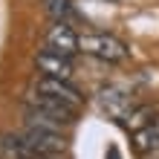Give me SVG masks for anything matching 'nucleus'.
Wrapping results in <instances>:
<instances>
[{"label": "nucleus", "instance_id": "nucleus-1", "mask_svg": "<svg viewBox=\"0 0 159 159\" xmlns=\"http://www.w3.org/2000/svg\"><path fill=\"white\" fill-rule=\"evenodd\" d=\"M78 49L96 61H104V64H121L127 58L125 41H119L110 32H84L78 41Z\"/></svg>", "mask_w": 159, "mask_h": 159}, {"label": "nucleus", "instance_id": "nucleus-6", "mask_svg": "<svg viewBox=\"0 0 159 159\" xmlns=\"http://www.w3.org/2000/svg\"><path fill=\"white\" fill-rule=\"evenodd\" d=\"M35 67H38V75H52V78H72V72H75V64L72 58L61 52H52V49H41L35 55Z\"/></svg>", "mask_w": 159, "mask_h": 159}, {"label": "nucleus", "instance_id": "nucleus-9", "mask_svg": "<svg viewBox=\"0 0 159 159\" xmlns=\"http://www.w3.org/2000/svg\"><path fill=\"white\" fill-rule=\"evenodd\" d=\"M153 148H159V119L133 133V151H136V153L145 156V153H151Z\"/></svg>", "mask_w": 159, "mask_h": 159}, {"label": "nucleus", "instance_id": "nucleus-8", "mask_svg": "<svg viewBox=\"0 0 159 159\" xmlns=\"http://www.w3.org/2000/svg\"><path fill=\"white\" fill-rule=\"evenodd\" d=\"M0 153L6 159H35L32 148L26 145V139L20 133H6L0 136Z\"/></svg>", "mask_w": 159, "mask_h": 159}, {"label": "nucleus", "instance_id": "nucleus-7", "mask_svg": "<svg viewBox=\"0 0 159 159\" xmlns=\"http://www.w3.org/2000/svg\"><path fill=\"white\" fill-rule=\"evenodd\" d=\"M159 119V107L153 104H136V107H130L125 119H121V125H125L130 133H136V130H142L145 125H151V121Z\"/></svg>", "mask_w": 159, "mask_h": 159}, {"label": "nucleus", "instance_id": "nucleus-4", "mask_svg": "<svg viewBox=\"0 0 159 159\" xmlns=\"http://www.w3.org/2000/svg\"><path fill=\"white\" fill-rule=\"evenodd\" d=\"M78 41H81V35L72 29V26L67 20H55L49 26V32H46V49H52V52H61V55H67V58H72V55H78Z\"/></svg>", "mask_w": 159, "mask_h": 159}, {"label": "nucleus", "instance_id": "nucleus-3", "mask_svg": "<svg viewBox=\"0 0 159 159\" xmlns=\"http://www.w3.org/2000/svg\"><path fill=\"white\" fill-rule=\"evenodd\" d=\"M26 145L32 148L35 156H61L67 151V139L64 133H55V130H41V127H23Z\"/></svg>", "mask_w": 159, "mask_h": 159}, {"label": "nucleus", "instance_id": "nucleus-5", "mask_svg": "<svg viewBox=\"0 0 159 159\" xmlns=\"http://www.w3.org/2000/svg\"><path fill=\"white\" fill-rule=\"evenodd\" d=\"M23 104L26 107H35V110H43V113H49V116H55V119H61L64 125H75V116H78V110L75 107H70V104H64V101H58V98H52V96H43V93H38V90H32L29 96L23 98Z\"/></svg>", "mask_w": 159, "mask_h": 159}, {"label": "nucleus", "instance_id": "nucleus-2", "mask_svg": "<svg viewBox=\"0 0 159 159\" xmlns=\"http://www.w3.org/2000/svg\"><path fill=\"white\" fill-rule=\"evenodd\" d=\"M32 90L43 93V96H52V98H58V101H64V104H70V107H75V110L84 104V96H81V90H78L72 81H67V78L38 75V78H35V84H32Z\"/></svg>", "mask_w": 159, "mask_h": 159}, {"label": "nucleus", "instance_id": "nucleus-11", "mask_svg": "<svg viewBox=\"0 0 159 159\" xmlns=\"http://www.w3.org/2000/svg\"><path fill=\"white\" fill-rule=\"evenodd\" d=\"M145 159H159V148H153L151 153H145Z\"/></svg>", "mask_w": 159, "mask_h": 159}, {"label": "nucleus", "instance_id": "nucleus-10", "mask_svg": "<svg viewBox=\"0 0 159 159\" xmlns=\"http://www.w3.org/2000/svg\"><path fill=\"white\" fill-rule=\"evenodd\" d=\"M46 12L52 20H67L72 15V0H46Z\"/></svg>", "mask_w": 159, "mask_h": 159}]
</instances>
